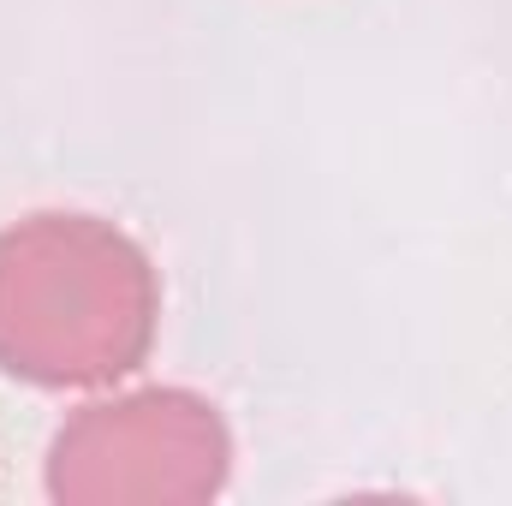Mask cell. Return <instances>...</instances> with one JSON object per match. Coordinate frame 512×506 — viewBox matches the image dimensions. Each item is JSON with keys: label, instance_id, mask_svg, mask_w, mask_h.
Wrapping results in <instances>:
<instances>
[{"label": "cell", "instance_id": "1", "mask_svg": "<svg viewBox=\"0 0 512 506\" xmlns=\"http://www.w3.org/2000/svg\"><path fill=\"white\" fill-rule=\"evenodd\" d=\"M161 286L102 215L42 209L0 233V370L30 387H102L155 346Z\"/></svg>", "mask_w": 512, "mask_h": 506}, {"label": "cell", "instance_id": "2", "mask_svg": "<svg viewBox=\"0 0 512 506\" xmlns=\"http://www.w3.org/2000/svg\"><path fill=\"white\" fill-rule=\"evenodd\" d=\"M227 423L185 387H143L84 405L48 447V495L66 506H185L221 495Z\"/></svg>", "mask_w": 512, "mask_h": 506}]
</instances>
